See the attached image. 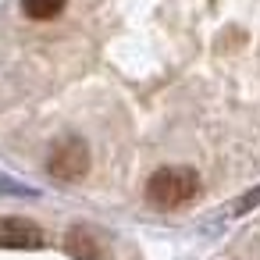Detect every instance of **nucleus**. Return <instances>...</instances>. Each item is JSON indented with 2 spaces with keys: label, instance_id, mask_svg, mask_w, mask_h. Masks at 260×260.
Segmentation results:
<instances>
[{
  "label": "nucleus",
  "instance_id": "f03ea898",
  "mask_svg": "<svg viewBox=\"0 0 260 260\" xmlns=\"http://www.w3.org/2000/svg\"><path fill=\"white\" fill-rule=\"evenodd\" d=\"M47 168H50V175L61 178V182H79V178L89 171V146H86L82 139H75V136H72V139H61V143L54 146Z\"/></svg>",
  "mask_w": 260,
  "mask_h": 260
},
{
  "label": "nucleus",
  "instance_id": "f257e3e1",
  "mask_svg": "<svg viewBox=\"0 0 260 260\" xmlns=\"http://www.w3.org/2000/svg\"><path fill=\"white\" fill-rule=\"evenodd\" d=\"M200 196V175L185 164H175V168H160L150 175L146 182V200L160 210H175V207H185L189 200Z\"/></svg>",
  "mask_w": 260,
  "mask_h": 260
},
{
  "label": "nucleus",
  "instance_id": "20e7f679",
  "mask_svg": "<svg viewBox=\"0 0 260 260\" xmlns=\"http://www.w3.org/2000/svg\"><path fill=\"white\" fill-rule=\"evenodd\" d=\"M64 4L68 0H22V11L32 22H50V18H57L64 11Z\"/></svg>",
  "mask_w": 260,
  "mask_h": 260
},
{
  "label": "nucleus",
  "instance_id": "7ed1b4c3",
  "mask_svg": "<svg viewBox=\"0 0 260 260\" xmlns=\"http://www.w3.org/2000/svg\"><path fill=\"white\" fill-rule=\"evenodd\" d=\"M43 228L29 217H0V249H40Z\"/></svg>",
  "mask_w": 260,
  "mask_h": 260
},
{
  "label": "nucleus",
  "instance_id": "39448f33",
  "mask_svg": "<svg viewBox=\"0 0 260 260\" xmlns=\"http://www.w3.org/2000/svg\"><path fill=\"white\" fill-rule=\"evenodd\" d=\"M68 253L75 260H96V246H93V235L82 232V228H72L68 232Z\"/></svg>",
  "mask_w": 260,
  "mask_h": 260
},
{
  "label": "nucleus",
  "instance_id": "423d86ee",
  "mask_svg": "<svg viewBox=\"0 0 260 260\" xmlns=\"http://www.w3.org/2000/svg\"><path fill=\"white\" fill-rule=\"evenodd\" d=\"M256 200H260V189H256V192H249V196H242V203H239V210H249V207H253Z\"/></svg>",
  "mask_w": 260,
  "mask_h": 260
}]
</instances>
